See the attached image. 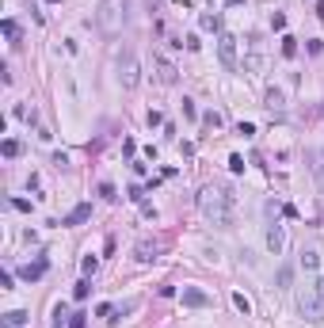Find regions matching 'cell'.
<instances>
[{"label": "cell", "mask_w": 324, "mask_h": 328, "mask_svg": "<svg viewBox=\"0 0 324 328\" xmlns=\"http://www.w3.org/2000/svg\"><path fill=\"white\" fill-rule=\"evenodd\" d=\"M198 210H202V218L206 221H214V225H233V191L229 187H218L210 183L198 191Z\"/></svg>", "instance_id": "6da1fadb"}, {"label": "cell", "mask_w": 324, "mask_h": 328, "mask_svg": "<svg viewBox=\"0 0 324 328\" xmlns=\"http://www.w3.org/2000/svg\"><path fill=\"white\" fill-rule=\"evenodd\" d=\"M126 19H130V0H103L99 12H96V23H99L103 35H118L126 27Z\"/></svg>", "instance_id": "7a4b0ae2"}, {"label": "cell", "mask_w": 324, "mask_h": 328, "mask_svg": "<svg viewBox=\"0 0 324 328\" xmlns=\"http://www.w3.org/2000/svg\"><path fill=\"white\" fill-rule=\"evenodd\" d=\"M297 309H301V317L305 321H324V301L321 294H317V286H301V294H297Z\"/></svg>", "instance_id": "3957f363"}, {"label": "cell", "mask_w": 324, "mask_h": 328, "mask_svg": "<svg viewBox=\"0 0 324 328\" xmlns=\"http://www.w3.org/2000/svg\"><path fill=\"white\" fill-rule=\"evenodd\" d=\"M118 80H122L126 92L137 88V80H141V65H137V54H133V50H126V54L118 57Z\"/></svg>", "instance_id": "277c9868"}, {"label": "cell", "mask_w": 324, "mask_h": 328, "mask_svg": "<svg viewBox=\"0 0 324 328\" xmlns=\"http://www.w3.org/2000/svg\"><path fill=\"white\" fill-rule=\"evenodd\" d=\"M218 57H221V65H225L229 73L236 69V38L233 35H221L218 38Z\"/></svg>", "instance_id": "5b68a950"}, {"label": "cell", "mask_w": 324, "mask_h": 328, "mask_svg": "<svg viewBox=\"0 0 324 328\" xmlns=\"http://www.w3.org/2000/svg\"><path fill=\"white\" fill-rule=\"evenodd\" d=\"M267 248L275 252V256H282V248H286V229L275 221V225H267Z\"/></svg>", "instance_id": "8992f818"}, {"label": "cell", "mask_w": 324, "mask_h": 328, "mask_svg": "<svg viewBox=\"0 0 324 328\" xmlns=\"http://www.w3.org/2000/svg\"><path fill=\"white\" fill-rule=\"evenodd\" d=\"M164 252V244L161 241H137V248H133V256L141 259V263H149V259H157Z\"/></svg>", "instance_id": "52a82bcc"}, {"label": "cell", "mask_w": 324, "mask_h": 328, "mask_svg": "<svg viewBox=\"0 0 324 328\" xmlns=\"http://www.w3.org/2000/svg\"><path fill=\"white\" fill-rule=\"evenodd\" d=\"M183 305H191V309H206L210 294H206V290H198V286H187V290H183Z\"/></svg>", "instance_id": "ba28073f"}, {"label": "cell", "mask_w": 324, "mask_h": 328, "mask_svg": "<svg viewBox=\"0 0 324 328\" xmlns=\"http://www.w3.org/2000/svg\"><path fill=\"white\" fill-rule=\"evenodd\" d=\"M88 218H92V206H88V202H80L76 210H69V214L61 218V225H80V221H88Z\"/></svg>", "instance_id": "9c48e42d"}, {"label": "cell", "mask_w": 324, "mask_h": 328, "mask_svg": "<svg viewBox=\"0 0 324 328\" xmlns=\"http://www.w3.org/2000/svg\"><path fill=\"white\" fill-rule=\"evenodd\" d=\"M46 267H50V263H46V259H34V263H27V267H23V279H27V283H34V279H42L46 275Z\"/></svg>", "instance_id": "30bf717a"}, {"label": "cell", "mask_w": 324, "mask_h": 328, "mask_svg": "<svg viewBox=\"0 0 324 328\" xmlns=\"http://www.w3.org/2000/svg\"><path fill=\"white\" fill-rule=\"evenodd\" d=\"M0 328H27V313H23V309H12V313H4Z\"/></svg>", "instance_id": "8fae6325"}, {"label": "cell", "mask_w": 324, "mask_h": 328, "mask_svg": "<svg viewBox=\"0 0 324 328\" xmlns=\"http://www.w3.org/2000/svg\"><path fill=\"white\" fill-rule=\"evenodd\" d=\"M297 263H301L305 271H317V267H321V252H317V248H301V259H297Z\"/></svg>", "instance_id": "7c38bea8"}, {"label": "cell", "mask_w": 324, "mask_h": 328, "mask_svg": "<svg viewBox=\"0 0 324 328\" xmlns=\"http://www.w3.org/2000/svg\"><path fill=\"white\" fill-rule=\"evenodd\" d=\"M263 103L271 107V111H282V103H286V96H282L279 88H267V96H263Z\"/></svg>", "instance_id": "4fadbf2b"}, {"label": "cell", "mask_w": 324, "mask_h": 328, "mask_svg": "<svg viewBox=\"0 0 324 328\" xmlns=\"http://www.w3.org/2000/svg\"><path fill=\"white\" fill-rule=\"evenodd\" d=\"M157 69H161V80H164V84H172V80H176V69H172V61H164V57H161V61H157Z\"/></svg>", "instance_id": "5bb4252c"}, {"label": "cell", "mask_w": 324, "mask_h": 328, "mask_svg": "<svg viewBox=\"0 0 324 328\" xmlns=\"http://www.w3.org/2000/svg\"><path fill=\"white\" fill-rule=\"evenodd\" d=\"M198 27H202V31H221V19H218V15H202V19H198Z\"/></svg>", "instance_id": "9a60e30c"}, {"label": "cell", "mask_w": 324, "mask_h": 328, "mask_svg": "<svg viewBox=\"0 0 324 328\" xmlns=\"http://www.w3.org/2000/svg\"><path fill=\"white\" fill-rule=\"evenodd\" d=\"M0 153H4V157H19V142H15V138H4Z\"/></svg>", "instance_id": "2e32d148"}, {"label": "cell", "mask_w": 324, "mask_h": 328, "mask_svg": "<svg viewBox=\"0 0 324 328\" xmlns=\"http://www.w3.org/2000/svg\"><path fill=\"white\" fill-rule=\"evenodd\" d=\"M88 294H92V283H88V279H80V283H76V290H73V298H76V301H84Z\"/></svg>", "instance_id": "e0dca14e"}, {"label": "cell", "mask_w": 324, "mask_h": 328, "mask_svg": "<svg viewBox=\"0 0 324 328\" xmlns=\"http://www.w3.org/2000/svg\"><path fill=\"white\" fill-rule=\"evenodd\" d=\"M233 305H236V309H240V313H244V317L252 313V301L244 298V294H233Z\"/></svg>", "instance_id": "ac0fdd59"}, {"label": "cell", "mask_w": 324, "mask_h": 328, "mask_svg": "<svg viewBox=\"0 0 324 328\" xmlns=\"http://www.w3.org/2000/svg\"><path fill=\"white\" fill-rule=\"evenodd\" d=\"M282 54H286V57H297V38L286 35V38H282Z\"/></svg>", "instance_id": "d6986e66"}, {"label": "cell", "mask_w": 324, "mask_h": 328, "mask_svg": "<svg viewBox=\"0 0 324 328\" xmlns=\"http://www.w3.org/2000/svg\"><path fill=\"white\" fill-rule=\"evenodd\" d=\"M0 27H4V35H8V38H19V27H15V19H4V23H0Z\"/></svg>", "instance_id": "ffe728a7"}, {"label": "cell", "mask_w": 324, "mask_h": 328, "mask_svg": "<svg viewBox=\"0 0 324 328\" xmlns=\"http://www.w3.org/2000/svg\"><path fill=\"white\" fill-rule=\"evenodd\" d=\"M80 267H84V275H96V271H99V259H96V256H84Z\"/></svg>", "instance_id": "44dd1931"}, {"label": "cell", "mask_w": 324, "mask_h": 328, "mask_svg": "<svg viewBox=\"0 0 324 328\" xmlns=\"http://www.w3.org/2000/svg\"><path fill=\"white\" fill-rule=\"evenodd\" d=\"M202 122H206L210 130H218V126H221V114H218V111H206V114H202Z\"/></svg>", "instance_id": "7402d4cb"}, {"label": "cell", "mask_w": 324, "mask_h": 328, "mask_svg": "<svg viewBox=\"0 0 324 328\" xmlns=\"http://www.w3.org/2000/svg\"><path fill=\"white\" fill-rule=\"evenodd\" d=\"M271 31H286V15H282V12L271 15Z\"/></svg>", "instance_id": "603a6c76"}, {"label": "cell", "mask_w": 324, "mask_h": 328, "mask_svg": "<svg viewBox=\"0 0 324 328\" xmlns=\"http://www.w3.org/2000/svg\"><path fill=\"white\" fill-rule=\"evenodd\" d=\"M229 168H233V172H244V157H240V153H233V157H229Z\"/></svg>", "instance_id": "cb8c5ba5"}, {"label": "cell", "mask_w": 324, "mask_h": 328, "mask_svg": "<svg viewBox=\"0 0 324 328\" xmlns=\"http://www.w3.org/2000/svg\"><path fill=\"white\" fill-rule=\"evenodd\" d=\"M126 195H130V199L137 202V206H141V202H145V191H141V187H130V191H126Z\"/></svg>", "instance_id": "d4e9b609"}, {"label": "cell", "mask_w": 324, "mask_h": 328, "mask_svg": "<svg viewBox=\"0 0 324 328\" xmlns=\"http://www.w3.org/2000/svg\"><path fill=\"white\" fill-rule=\"evenodd\" d=\"M290 279H294V271H290V267H282V271H279V286H290Z\"/></svg>", "instance_id": "484cf974"}, {"label": "cell", "mask_w": 324, "mask_h": 328, "mask_svg": "<svg viewBox=\"0 0 324 328\" xmlns=\"http://www.w3.org/2000/svg\"><path fill=\"white\" fill-rule=\"evenodd\" d=\"M84 325H88V321H84V313H73V317H69V328H84Z\"/></svg>", "instance_id": "4316f807"}, {"label": "cell", "mask_w": 324, "mask_h": 328, "mask_svg": "<svg viewBox=\"0 0 324 328\" xmlns=\"http://www.w3.org/2000/svg\"><path fill=\"white\" fill-rule=\"evenodd\" d=\"M111 313H115V305H111V301H103V305L96 309V317H111Z\"/></svg>", "instance_id": "83f0119b"}, {"label": "cell", "mask_w": 324, "mask_h": 328, "mask_svg": "<svg viewBox=\"0 0 324 328\" xmlns=\"http://www.w3.org/2000/svg\"><path fill=\"white\" fill-rule=\"evenodd\" d=\"M236 134H244V138H252V134H256V126H252V122H240V126H236Z\"/></svg>", "instance_id": "f1b7e54d"}, {"label": "cell", "mask_w": 324, "mask_h": 328, "mask_svg": "<svg viewBox=\"0 0 324 328\" xmlns=\"http://www.w3.org/2000/svg\"><path fill=\"white\" fill-rule=\"evenodd\" d=\"M12 206H15V210H23V214H31V202L27 199H12Z\"/></svg>", "instance_id": "f546056e"}, {"label": "cell", "mask_w": 324, "mask_h": 328, "mask_svg": "<svg viewBox=\"0 0 324 328\" xmlns=\"http://www.w3.org/2000/svg\"><path fill=\"white\" fill-rule=\"evenodd\" d=\"M183 114H187V118H198V111H194V103H191V100H183Z\"/></svg>", "instance_id": "4dcf8cb0"}, {"label": "cell", "mask_w": 324, "mask_h": 328, "mask_svg": "<svg viewBox=\"0 0 324 328\" xmlns=\"http://www.w3.org/2000/svg\"><path fill=\"white\" fill-rule=\"evenodd\" d=\"M313 286H317V294H321V301H324V275H321V279H317Z\"/></svg>", "instance_id": "1f68e13d"}, {"label": "cell", "mask_w": 324, "mask_h": 328, "mask_svg": "<svg viewBox=\"0 0 324 328\" xmlns=\"http://www.w3.org/2000/svg\"><path fill=\"white\" fill-rule=\"evenodd\" d=\"M317 176H321V187H324V153H321V164H317Z\"/></svg>", "instance_id": "d6a6232c"}, {"label": "cell", "mask_w": 324, "mask_h": 328, "mask_svg": "<svg viewBox=\"0 0 324 328\" xmlns=\"http://www.w3.org/2000/svg\"><path fill=\"white\" fill-rule=\"evenodd\" d=\"M317 15H324V0H317Z\"/></svg>", "instance_id": "836d02e7"}, {"label": "cell", "mask_w": 324, "mask_h": 328, "mask_svg": "<svg viewBox=\"0 0 324 328\" xmlns=\"http://www.w3.org/2000/svg\"><path fill=\"white\" fill-rule=\"evenodd\" d=\"M145 4H149V8H157V4H161V0H145Z\"/></svg>", "instance_id": "e575fe53"}, {"label": "cell", "mask_w": 324, "mask_h": 328, "mask_svg": "<svg viewBox=\"0 0 324 328\" xmlns=\"http://www.w3.org/2000/svg\"><path fill=\"white\" fill-rule=\"evenodd\" d=\"M46 4H58V0H46Z\"/></svg>", "instance_id": "d590c367"}]
</instances>
